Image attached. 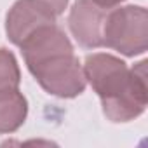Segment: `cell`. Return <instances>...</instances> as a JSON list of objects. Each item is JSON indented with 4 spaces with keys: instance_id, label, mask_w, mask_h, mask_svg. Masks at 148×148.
Listing matches in <instances>:
<instances>
[{
    "instance_id": "cell-1",
    "label": "cell",
    "mask_w": 148,
    "mask_h": 148,
    "mask_svg": "<svg viewBox=\"0 0 148 148\" xmlns=\"http://www.w3.org/2000/svg\"><path fill=\"white\" fill-rule=\"evenodd\" d=\"M86 80L101 99L103 113L110 122H131L148 105L146 61L129 68L113 54L94 52L84 61Z\"/></svg>"
},
{
    "instance_id": "cell-2",
    "label": "cell",
    "mask_w": 148,
    "mask_h": 148,
    "mask_svg": "<svg viewBox=\"0 0 148 148\" xmlns=\"http://www.w3.org/2000/svg\"><path fill=\"white\" fill-rule=\"evenodd\" d=\"M19 49L30 73L45 92L71 99L86 91L84 68L75 56L70 38L58 23L40 28Z\"/></svg>"
},
{
    "instance_id": "cell-3",
    "label": "cell",
    "mask_w": 148,
    "mask_h": 148,
    "mask_svg": "<svg viewBox=\"0 0 148 148\" xmlns=\"http://www.w3.org/2000/svg\"><path fill=\"white\" fill-rule=\"evenodd\" d=\"M103 47L113 49L124 56H138L148 49V12L141 5L113 7L108 12Z\"/></svg>"
},
{
    "instance_id": "cell-4",
    "label": "cell",
    "mask_w": 148,
    "mask_h": 148,
    "mask_svg": "<svg viewBox=\"0 0 148 148\" xmlns=\"http://www.w3.org/2000/svg\"><path fill=\"white\" fill-rule=\"evenodd\" d=\"M56 18L58 16L52 12V9L40 0H18L9 9L5 18L7 38L14 45L21 47V44L40 28L54 25Z\"/></svg>"
},
{
    "instance_id": "cell-5",
    "label": "cell",
    "mask_w": 148,
    "mask_h": 148,
    "mask_svg": "<svg viewBox=\"0 0 148 148\" xmlns=\"http://www.w3.org/2000/svg\"><path fill=\"white\" fill-rule=\"evenodd\" d=\"M113 7L101 5L96 0H75L68 16V26L80 47H103L105 23Z\"/></svg>"
},
{
    "instance_id": "cell-6",
    "label": "cell",
    "mask_w": 148,
    "mask_h": 148,
    "mask_svg": "<svg viewBox=\"0 0 148 148\" xmlns=\"http://www.w3.org/2000/svg\"><path fill=\"white\" fill-rule=\"evenodd\" d=\"M28 101L18 89L0 92V134L16 132L26 120Z\"/></svg>"
},
{
    "instance_id": "cell-7",
    "label": "cell",
    "mask_w": 148,
    "mask_h": 148,
    "mask_svg": "<svg viewBox=\"0 0 148 148\" xmlns=\"http://www.w3.org/2000/svg\"><path fill=\"white\" fill-rule=\"evenodd\" d=\"M19 84H21V71L16 56L9 49L0 47V92L18 89Z\"/></svg>"
},
{
    "instance_id": "cell-8",
    "label": "cell",
    "mask_w": 148,
    "mask_h": 148,
    "mask_svg": "<svg viewBox=\"0 0 148 148\" xmlns=\"http://www.w3.org/2000/svg\"><path fill=\"white\" fill-rule=\"evenodd\" d=\"M40 2L47 4V5L52 9V12H54L56 16L63 14L64 9H66V5H68V0H40Z\"/></svg>"
},
{
    "instance_id": "cell-9",
    "label": "cell",
    "mask_w": 148,
    "mask_h": 148,
    "mask_svg": "<svg viewBox=\"0 0 148 148\" xmlns=\"http://www.w3.org/2000/svg\"><path fill=\"white\" fill-rule=\"evenodd\" d=\"M98 4H101V5H106V7H117V5H120L124 0H96Z\"/></svg>"
}]
</instances>
